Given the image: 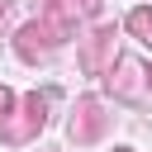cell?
Listing matches in <instances>:
<instances>
[{
  "instance_id": "obj_1",
  "label": "cell",
  "mask_w": 152,
  "mask_h": 152,
  "mask_svg": "<svg viewBox=\"0 0 152 152\" xmlns=\"http://www.w3.org/2000/svg\"><path fill=\"white\" fill-rule=\"evenodd\" d=\"M100 133H104V104H100L95 95H81V100H76V109H71V124H66V138L86 147V142H95Z\"/></svg>"
},
{
  "instance_id": "obj_2",
  "label": "cell",
  "mask_w": 152,
  "mask_h": 152,
  "mask_svg": "<svg viewBox=\"0 0 152 152\" xmlns=\"http://www.w3.org/2000/svg\"><path fill=\"white\" fill-rule=\"evenodd\" d=\"M48 104H52V95L48 90H33V95H24V119L19 124H5L0 133L10 138V142H28L43 124H48Z\"/></svg>"
},
{
  "instance_id": "obj_3",
  "label": "cell",
  "mask_w": 152,
  "mask_h": 152,
  "mask_svg": "<svg viewBox=\"0 0 152 152\" xmlns=\"http://www.w3.org/2000/svg\"><path fill=\"white\" fill-rule=\"evenodd\" d=\"M109 66H114V28L100 24V28L86 38V48H81V71H86V76H104Z\"/></svg>"
},
{
  "instance_id": "obj_4",
  "label": "cell",
  "mask_w": 152,
  "mask_h": 152,
  "mask_svg": "<svg viewBox=\"0 0 152 152\" xmlns=\"http://www.w3.org/2000/svg\"><path fill=\"white\" fill-rule=\"evenodd\" d=\"M57 48V33L43 24V19H33V24H24L19 33H14V52L24 57V62H38V57H48Z\"/></svg>"
},
{
  "instance_id": "obj_5",
  "label": "cell",
  "mask_w": 152,
  "mask_h": 152,
  "mask_svg": "<svg viewBox=\"0 0 152 152\" xmlns=\"http://www.w3.org/2000/svg\"><path fill=\"white\" fill-rule=\"evenodd\" d=\"M142 76H147V71H142V62H133V57H119V62L109 66V76H104V81H109V90H114V95H124V100H128V95H138Z\"/></svg>"
},
{
  "instance_id": "obj_6",
  "label": "cell",
  "mask_w": 152,
  "mask_h": 152,
  "mask_svg": "<svg viewBox=\"0 0 152 152\" xmlns=\"http://www.w3.org/2000/svg\"><path fill=\"white\" fill-rule=\"evenodd\" d=\"M38 10H43V24L57 33V43H66L71 38V10H66V0H38Z\"/></svg>"
},
{
  "instance_id": "obj_7",
  "label": "cell",
  "mask_w": 152,
  "mask_h": 152,
  "mask_svg": "<svg viewBox=\"0 0 152 152\" xmlns=\"http://www.w3.org/2000/svg\"><path fill=\"white\" fill-rule=\"evenodd\" d=\"M124 24H128V33H133V38L152 43V10H133V14L124 19Z\"/></svg>"
},
{
  "instance_id": "obj_8",
  "label": "cell",
  "mask_w": 152,
  "mask_h": 152,
  "mask_svg": "<svg viewBox=\"0 0 152 152\" xmlns=\"http://www.w3.org/2000/svg\"><path fill=\"white\" fill-rule=\"evenodd\" d=\"M10 109H14V90H10V86H0V128H5Z\"/></svg>"
},
{
  "instance_id": "obj_9",
  "label": "cell",
  "mask_w": 152,
  "mask_h": 152,
  "mask_svg": "<svg viewBox=\"0 0 152 152\" xmlns=\"http://www.w3.org/2000/svg\"><path fill=\"white\" fill-rule=\"evenodd\" d=\"M81 5V14H100V0H76Z\"/></svg>"
},
{
  "instance_id": "obj_10",
  "label": "cell",
  "mask_w": 152,
  "mask_h": 152,
  "mask_svg": "<svg viewBox=\"0 0 152 152\" xmlns=\"http://www.w3.org/2000/svg\"><path fill=\"white\" fill-rule=\"evenodd\" d=\"M5 14H10V0H0V19H5Z\"/></svg>"
},
{
  "instance_id": "obj_11",
  "label": "cell",
  "mask_w": 152,
  "mask_h": 152,
  "mask_svg": "<svg viewBox=\"0 0 152 152\" xmlns=\"http://www.w3.org/2000/svg\"><path fill=\"white\" fill-rule=\"evenodd\" d=\"M114 152H128V147H114Z\"/></svg>"
},
{
  "instance_id": "obj_12",
  "label": "cell",
  "mask_w": 152,
  "mask_h": 152,
  "mask_svg": "<svg viewBox=\"0 0 152 152\" xmlns=\"http://www.w3.org/2000/svg\"><path fill=\"white\" fill-rule=\"evenodd\" d=\"M147 86H152V76H147Z\"/></svg>"
}]
</instances>
